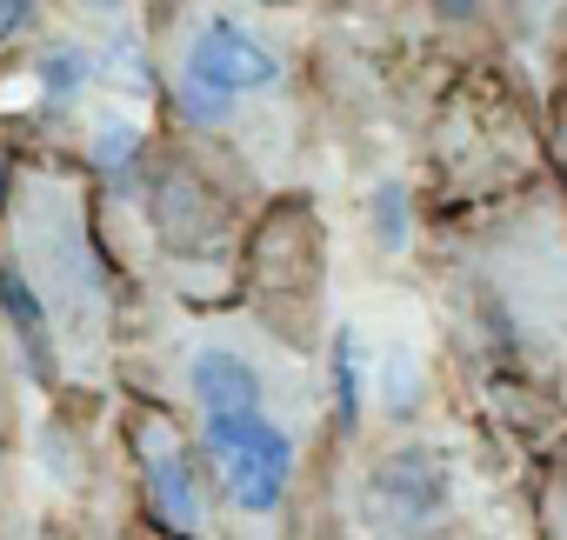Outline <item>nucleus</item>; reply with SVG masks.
I'll list each match as a JSON object with an SVG mask.
<instances>
[{"label": "nucleus", "instance_id": "obj_1", "mask_svg": "<svg viewBox=\"0 0 567 540\" xmlns=\"http://www.w3.org/2000/svg\"><path fill=\"white\" fill-rule=\"evenodd\" d=\"M121 374L187 434L220 527L280 533L301 507L328 427L321 361L260 308L127 301Z\"/></svg>", "mask_w": 567, "mask_h": 540}, {"label": "nucleus", "instance_id": "obj_2", "mask_svg": "<svg viewBox=\"0 0 567 540\" xmlns=\"http://www.w3.org/2000/svg\"><path fill=\"white\" fill-rule=\"evenodd\" d=\"M441 314L481 414L520 454L567 440V180L441 233Z\"/></svg>", "mask_w": 567, "mask_h": 540}, {"label": "nucleus", "instance_id": "obj_3", "mask_svg": "<svg viewBox=\"0 0 567 540\" xmlns=\"http://www.w3.org/2000/svg\"><path fill=\"white\" fill-rule=\"evenodd\" d=\"M0 321L61 394L121 381L127 294L94 233V194L61 160H14L0 187Z\"/></svg>", "mask_w": 567, "mask_h": 540}, {"label": "nucleus", "instance_id": "obj_4", "mask_svg": "<svg viewBox=\"0 0 567 540\" xmlns=\"http://www.w3.org/2000/svg\"><path fill=\"white\" fill-rule=\"evenodd\" d=\"M147 48L174 121L234 154H288L295 28L280 0H154Z\"/></svg>", "mask_w": 567, "mask_h": 540}, {"label": "nucleus", "instance_id": "obj_5", "mask_svg": "<svg viewBox=\"0 0 567 540\" xmlns=\"http://www.w3.org/2000/svg\"><path fill=\"white\" fill-rule=\"evenodd\" d=\"M494 8H501V28L514 41L527 87L547 107H560V94H567V0H494Z\"/></svg>", "mask_w": 567, "mask_h": 540}, {"label": "nucleus", "instance_id": "obj_6", "mask_svg": "<svg viewBox=\"0 0 567 540\" xmlns=\"http://www.w3.org/2000/svg\"><path fill=\"white\" fill-rule=\"evenodd\" d=\"M527 513H534V533L567 540V440H554V447H540V454H534Z\"/></svg>", "mask_w": 567, "mask_h": 540}, {"label": "nucleus", "instance_id": "obj_7", "mask_svg": "<svg viewBox=\"0 0 567 540\" xmlns=\"http://www.w3.org/2000/svg\"><path fill=\"white\" fill-rule=\"evenodd\" d=\"M154 0H61V14L87 21V28H127V21H147Z\"/></svg>", "mask_w": 567, "mask_h": 540}, {"label": "nucleus", "instance_id": "obj_8", "mask_svg": "<svg viewBox=\"0 0 567 540\" xmlns=\"http://www.w3.org/2000/svg\"><path fill=\"white\" fill-rule=\"evenodd\" d=\"M14 367H21V347L0 321V467H8V447H14Z\"/></svg>", "mask_w": 567, "mask_h": 540}]
</instances>
